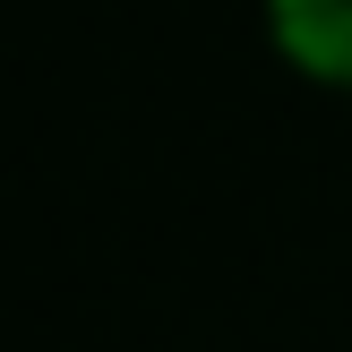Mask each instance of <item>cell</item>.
Returning <instances> with one entry per match:
<instances>
[{
  "label": "cell",
  "instance_id": "obj_1",
  "mask_svg": "<svg viewBox=\"0 0 352 352\" xmlns=\"http://www.w3.org/2000/svg\"><path fill=\"white\" fill-rule=\"evenodd\" d=\"M275 43L301 69H327V78H352V0H267Z\"/></svg>",
  "mask_w": 352,
  "mask_h": 352
}]
</instances>
